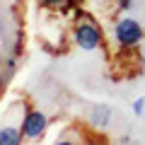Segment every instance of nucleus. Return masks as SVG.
<instances>
[{
    "instance_id": "1",
    "label": "nucleus",
    "mask_w": 145,
    "mask_h": 145,
    "mask_svg": "<svg viewBox=\"0 0 145 145\" xmlns=\"http://www.w3.org/2000/svg\"><path fill=\"white\" fill-rule=\"evenodd\" d=\"M114 41L119 44L121 51H133L145 41V29L133 17H121L114 22Z\"/></svg>"
},
{
    "instance_id": "2",
    "label": "nucleus",
    "mask_w": 145,
    "mask_h": 145,
    "mask_svg": "<svg viewBox=\"0 0 145 145\" xmlns=\"http://www.w3.org/2000/svg\"><path fill=\"white\" fill-rule=\"evenodd\" d=\"M72 41L82 51H94V48L104 46V31L92 17L85 15L82 20L75 22V27H72Z\"/></svg>"
},
{
    "instance_id": "3",
    "label": "nucleus",
    "mask_w": 145,
    "mask_h": 145,
    "mask_svg": "<svg viewBox=\"0 0 145 145\" xmlns=\"http://www.w3.org/2000/svg\"><path fill=\"white\" fill-rule=\"evenodd\" d=\"M24 104H12L10 109L3 116V123H0V145H22L24 143V135H22V119H24V111H22Z\"/></svg>"
},
{
    "instance_id": "4",
    "label": "nucleus",
    "mask_w": 145,
    "mask_h": 145,
    "mask_svg": "<svg viewBox=\"0 0 145 145\" xmlns=\"http://www.w3.org/2000/svg\"><path fill=\"white\" fill-rule=\"evenodd\" d=\"M46 128H48V116L44 111H39V109H27L24 111V119H22V135H24V140H29V143L41 140Z\"/></svg>"
},
{
    "instance_id": "5",
    "label": "nucleus",
    "mask_w": 145,
    "mask_h": 145,
    "mask_svg": "<svg viewBox=\"0 0 145 145\" xmlns=\"http://www.w3.org/2000/svg\"><path fill=\"white\" fill-rule=\"evenodd\" d=\"M109 121H111V109H109L106 104H97V106L92 109V114H89V123H92L94 128H106Z\"/></svg>"
},
{
    "instance_id": "6",
    "label": "nucleus",
    "mask_w": 145,
    "mask_h": 145,
    "mask_svg": "<svg viewBox=\"0 0 145 145\" xmlns=\"http://www.w3.org/2000/svg\"><path fill=\"white\" fill-rule=\"evenodd\" d=\"M131 109H133V114H135V116H143V114H145V99L138 97V99L133 102V106H131Z\"/></svg>"
},
{
    "instance_id": "7",
    "label": "nucleus",
    "mask_w": 145,
    "mask_h": 145,
    "mask_svg": "<svg viewBox=\"0 0 145 145\" xmlns=\"http://www.w3.org/2000/svg\"><path fill=\"white\" fill-rule=\"evenodd\" d=\"M116 10H119V12L133 10V0H116Z\"/></svg>"
},
{
    "instance_id": "8",
    "label": "nucleus",
    "mask_w": 145,
    "mask_h": 145,
    "mask_svg": "<svg viewBox=\"0 0 145 145\" xmlns=\"http://www.w3.org/2000/svg\"><path fill=\"white\" fill-rule=\"evenodd\" d=\"M65 0H39V5L41 7H61Z\"/></svg>"
},
{
    "instance_id": "9",
    "label": "nucleus",
    "mask_w": 145,
    "mask_h": 145,
    "mask_svg": "<svg viewBox=\"0 0 145 145\" xmlns=\"http://www.w3.org/2000/svg\"><path fill=\"white\" fill-rule=\"evenodd\" d=\"M53 145H78V140L75 138H58Z\"/></svg>"
},
{
    "instance_id": "10",
    "label": "nucleus",
    "mask_w": 145,
    "mask_h": 145,
    "mask_svg": "<svg viewBox=\"0 0 145 145\" xmlns=\"http://www.w3.org/2000/svg\"><path fill=\"white\" fill-rule=\"evenodd\" d=\"M15 68H17V61H15V58H10V61H7V70H15Z\"/></svg>"
},
{
    "instance_id": "11",
    "label": "nucleus",
    "mask_w": 145,
    "mask_h": 145,
    "mask_svg": "<svg viewBox=\"0 0 145 145\" xmlns=\"http://www.w3.org/2000/svg\"><path fill=\"white\" fill-rule=\"evenodd\" d=\"M65 3H70V5H80L82 0H65Z\"/></svg>"
},
{
    "instance_id": "12",
    "label": "nucleus",
    "mask_w": 145,
    "mask_h": 145,
    "mask_svg": "<svg viewBox=\"0 0 145 145\" xmlns=\"http://www.w3.org/2000/svg\"><path fill=\"white\" fill-rule=\"evenodd\" d=\"M140 61H143V65H145V48L140 51Z\"/></svg>"
},
{
    "instance_id": "13",
    "label": "nucleus",
    "mask_w": 145,
    "mask_h": 145,
    "mask_svg": "<svg viewBox=\"0 0 145 145\" xmlns=\"http://www.w3.org/2000/svg\"><path fill=\"white\" fill-rule=\"evenodd\" d=\"M0 85H3V80H0Z\"/></svg>"
},
{
    "instance_id": "14",
    "label": "nucleus",
    "mask_w": 145,
    "mask_h": 145,
    "mask_svg": "<svg viewBox=\"0 0 145 145\" xmlns=\"http://www.w3.org/2000/svg\"><path fill=\"white\" fill-rule=\"evenodd\" d=\"M102 3H104V0H102Z\"/></svg>"
}]
</instances>
